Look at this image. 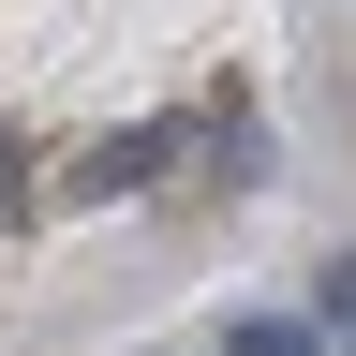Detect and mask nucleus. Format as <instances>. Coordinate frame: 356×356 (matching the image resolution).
<instances>
[{"instance_id":"nucleus-1","label":"nucleus","mask_w":356,"mask_h":356,"mask_svg":"<svg viewBox=\"0 0 356 356\" xmlns=\"http://www.w3.org/2000/svg\"><path fill=\"white\" fill-rule=\"evenodd\" d=\"M163 149H178V119H134V134H104V149L60 178V193H89V208H104V193H149V163H163Z\"/></svg>"},{"instance_id":"nucleus-2","label":"nucleus","mask_w":356,"mask_h":356,"mask_svg":"<svg viewBox=\"0 0 356 356\" xmlns=\"http://www.w3.org/2000/svg\"><path fill=\"white\" fill-rule=\"evenodd\" d=\"M222 356H312V327H297V312H252V327L222 341Z\"/></svg>"},{"instance_id":"nucleus-3","label":"nucleus","mask_w":356,"mask_h":356,"mask_svg":"<svg viewBox=\"0 0 356 356\" xmlns=\"http://www.w3.org/2000/svg\"><path fill=\"white\" fill-rule=\"evenodd\" d=\"M327 341H341V356H356V252H341V267H327Z\"/></svg>"},{"instance_id":"nucleus-4","label":"nucleus","mask_w":356,"mask_h":356,"mask_svg":"<svg viewBox=\"0 0 356 356\" xmlns=\"http://www.w3.org/2000/svg\"><path fill=\"white\" fill-rule=\"evenodd\" d=\"M0 178H15V149H0Z\"/></svg>"}]
</instances>
